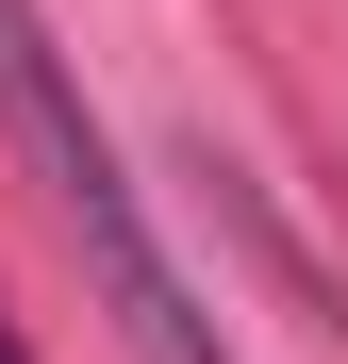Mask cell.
Here are the masks:
<instances>
[{
	"label": "cell",
	"mask_w": 348,
	"mask_h": 364,
	"mask_svg": "<svg viewBox=\"0 0 348 364\" xmlns=\"http://www.w3.org/2000/svg\"><path fill=\"white\" fill-rule=\"evenodd\" d=\"M0 116H17V149H33V182H50V215L83 232V265H100V298H116V331H133V364H232V348L199 331L183 265L149 249V215H133V182H116L100 116L67 100V67H50V33H33V0H0Z\"/></svg>",
	"instance_id": "cell-1"
},
{
	"label": "cell",
	"mask_w": 348,
	"mask_h": 364,
	"mask_svg": "<svg viewBox=\"0 0 348 364\" xmlns=\"http://www.w3.org/2000/svg\"><path fill=\"white\" fill-rule=\"evenodd\" d=\"M0 364H33V348H17V315H0Z\"/></svg>",
	"instance_id": "cell-2"
}]
</instances>
